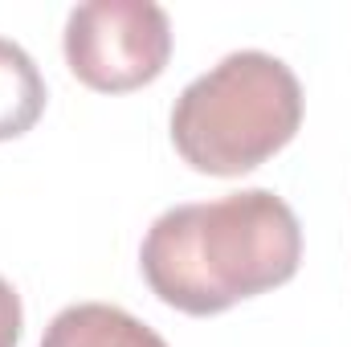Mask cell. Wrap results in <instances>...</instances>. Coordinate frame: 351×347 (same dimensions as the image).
Here are the masks:
<instances>
[{"label": "cell", "instance_id": "obj_1", "mask_svg": "<svg viewBox=\"0 0 351 347\" xmlns=\"http://www.w3.org/2000/svg\"><path fill=\"white\" fill-rule=\"evenodd\" d=\"M298 261L302 225L269 188L176 204L152 221L139 250L152 294L196 319L286 286Z\"/></svg>", "mask_w": 351, "mask_h": 347}, {"label": "cell", "instance_id": "obj_2", "mask_svg": "<svg viewBox=\"0 0 351 347\" xmlns=\"http://www.w3.org/2000/svg\"><path fill=\"white\" fill-rule=\"evenodd\" d=\"M302 127L298 74L265 53L237 49L192 78L172 106V143L192 172L245 176Z\"/></svg>", "mask_w": 351, "mask_h": 347}, {"label": "cell", "instance_id": "obj_3", "mask_svg": "<svg viewBox=\"0 0 351 347\" xmlns=\"http://www.w3.org/2000/svg\"><path fill=\"white\" fill-rule=\"evenodd\" d=\"M62 45L82 86L127 94L164 74L172 58V21L152 0H86L70 12Z\"/></svg>", "mask_w": 351, "mask_h": 347}, {"label": "cell", "instance_id": "obj_4", "mask_svg": "<svg viewBox=\"0 0 351 347\" xmlns=\"http://www.w3.org/2000/svg\"><path fill=\"white\" fill-rule=\"evenodd\" d=\"M41 347H168L143 319L110 302H74L58 311L41 335Z\"/></svg>", "mask_w": 351, "mask_h": 347}, {"label": "cell", "instance_id": "obj_5", "mask_svg": "<svg viewBox=\"0 0 351 347\" xmlns=\"http://www.w3.org/2000/svg\"><path fill=\"white\" fill-rule=\"evenodd\" d=\"M45 78L37 62L8 37H0V143L21 139L45 115Z\"/></svg>", "mask_w": 351, "mask_h": 347}, {"label": "cell", "instance_id": "obj_6", "mask_svg": "<svg viewBox=\"0 0 351 347\" xmlns=\"http://www.w3.org/2000/svg\"><path fill=\"white\" fill-rule=\"evenodd\" d=\"M21 327H25L21 294L12 290L8 278H0V347H16L21 344Z\"/></svg>", "mask_w": 351, "mask_h": 347}]
</instances>
